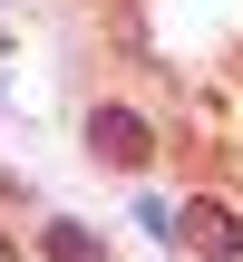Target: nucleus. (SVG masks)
Instances as JSON below:
<instances>
[{
	"mask_svg": "<svg viewBox=\"0 0 243 262\" xmlns=\"http://www.w3.org/2000/svg\"><path fill=\"white\" fill-rule=\"evenodd\" d=\"M78 146H88L107 175H156V117L127 107V97H97V107L78 117Z\"/></svg>",
	"mask_w": 243,
	"mask_h": 262,
	"instance_id": "1",
	"label": "nucleus"
},
{
	"mask_svg": "<svg viewBox=\"0 0 243 262\" xmlns=\"http://www.w3.org/2000/svg\"><path fill=\"white\" fill-rule=\"evenodd\" d=\"M175 253L185 262H243V214L224 194H185L175 204Z\"/></svg>",
	"mask_w": 243,
	"mask_h": 262,
	"instance_id": "2",
	"label": "nucleus"
},
{
	"mask_svg": "<svg viewBox=\"0 0 243 262\" xmlns=\"http://www.w3.org/2000/svg\"><path fill=\"white\" fill-rule=\"evenodd\" d=\"M29 262H107V233H97V224H78V214H49V224H39V243H29Z\"/></svg>",
	"mask_w": 243,
	"mask_h": 262,
	"instance_id": "3",
	"label": "nucleus"
},
{
	"mask_svg": "<svg viewBox=\"0 0 243 262\" xmlns=\"http://www.w3.org/2000/svg\"><path fill=\"white\" fill-rule=\"evenodd\" d=\"M136 224H146L156 243H175V204H166V194H136Z\"/></svg>",
	"mask_w": 243,
	"mask_h": 262,
	"instance_id": "4",
	"label": "nucleus"
},
{
	"mask_svg": "<svg viewBox=\"0 0 243 262\" xmlns=\"http://www.w3.org/2000/svg\"><path fill=\"white\" fill-rule=\"evenodd\" d=\"M0 262H19V243H10V233H0Z\"/></svg>",
	"mask_w": 243,
	"mask_h": 262,
	"instance_id": "5",
	"label": "nucleus"
}]
</instances>
